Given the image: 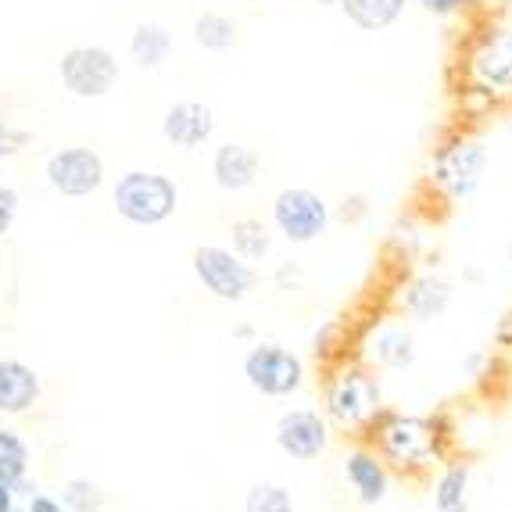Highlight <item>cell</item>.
<instances>
[{
  "label": "cell",
  "instance_id": "1",
  "mask_svg": "<svg viewBox=\"0 0 512 512\" xmlns=\"http://www.w3.org/2000/svg\"><path fill=\"white\" fill-rule=\"evenodd\" d=\"M366 441L387 462V470L405 480H430L437 466L452 459L448 423L441 416H423V412L384 409V416L373 423Z\"/></svg>",
  "mask_w": 512,
  "mask_h": 512
},
{
  "label": "cell",
  "instance_id": "2",
  "mask_svg": "<svg viewBox=\"0 0 512 512\" xmlns=\"http://www.w3.org/2000/svg\"><path fill=\"white\" fill-rule=\"evenodd\" d=\"M319 409L330 419L333 434H344L348 441H366L373 423L387 409L384 380L359 355H344V359L326 366Z\"/></svg>",
  "mask_w": 512,
  "mask_h": 512
},
{
  "label": "cell",
  "instance_id": "3",
  "mask_svg": "<svg viewBox=\"0 0 512 512\" xmlns=\"http://www.w3.org/2000/svg\"><path fill=\"white\" fill-rule=\"evenodd\" d=\"M491 165L484 140L470 133H452L448 140L434 147L427 165V187L444 205H462L480 190Z\"/></svg>",
  "mask_w": 512,
  "mask_h": 512
},
{
  "label": "cell",
  "instance_id": "4",
  "mask_svg": "<svg viewBox=\"0 0 512 512\" xmlns=\"http://www.w3.org/2000/svg\"><path fill=\"white\" fill-rule=\"evenodd\" d=\"M111 208L129 226L154 230V226H165L172 215L180 212V187L165 172L129 169L111 187Z\"/></svg>",
  "mask_w": 512,
  "mask_h": 512
},
{
  "label": "cell",
  "instance_id": "5",
  "mask_svg": "<svg viewBox=\"0 0 512 512\" xmlns=\"http://www.w3.org/2000/svg\"><path fill=\"white\" fill-rule=\"evenodd\" d=\"M240 373H244L251 391L262 394V398H273V402H287V398L305 391L308 384V362L280 341L248 344L244 359H240Z\"/></svg>",
  "mask_w": 512,
  "mask_h": 512
},
{
  "label": "cell",
  "instance_id": "6",
  "mask_svg": "<svg viewBox=\"0 0 512 512\" xmlns=\"http://www.w3.org/2000/svg\"><path fill=\"white\" fill-rule=\"evenodd\" d=\"M197 287L212 301L240 305L258 291V265L244 262L230 244H201L190 258Z\"/></svg>",
  "mask_w": 512,
  "mask_h": 512
},
{
  "label": "cell",
  "instance_id": "7",
  "mask_svg": "<svg viewBox=\"0 0 512 512\" xmlns=\"http://www.w3.org/2000/svg\"><path fill=\"white\" fill-rule=\"evenodd\" d=\"M333 222V208L319 190L312 187H287L273 197L269 208V226L273 233H280L287 244H316Z\"/></svg>",
  "mask_w": 512,
  "mask_h": 512
},
{
  "label": "cell",
  "instance_id": "8",
  "mask_svg": "<svg viewBox=\"0 0 512 512\" xmlns=\"http://www.w3.org/2000/svg\"><path fill=\"white\" fill-rule=\"evenodd\" d=\"M273 441L291 462H319L333 444V427L316 405H291L276 416Z\"/></svg>",
  "mask_w": 512,
  "mask_h": 512
},
{
  "label": "cell",
  "instance_id": "9",
  "mask_svg": "<svg viewBox=\"0 0 512 512\" xmlns=\"http://www.w3.org/2000/svg\"><path fill=\"white\" fill-rule=\"evenodd\" d=\"M355 355L376 373H405L419 359L416 333L398 316H384L362 330V337L355 341Z\"/></svg>",
  "mask_w": 512,
  "mask_h": 512
},
{
  "label": "cell",
  "instance_id": "10",
  "mask_svg": "<svg viewBox=\"0 0 512 512\" xmlns=\"http://www.w3.org/2000/svg\"><path fill=\"white\" fill-rule=\"evenodd\" d=\"M58 76L72 97L97 101V97H108L119 83V58L108 47H72L61 54Z\"/></svg>",
  "mask_w": 512,
  "mask_h": 512
},
{
  "label": "cell",
  "instance_id": "11",
  "mask_svg": "<svg viewBox=\"0 0 512 512\" xmlns=\"http://www.w3.org/2000/svg\"><path fill=\"white\" fill-rule=\"evenodd\" d=\"M47 183L61 197H90L104 187V158L86 144L61 147L47 158Z\"/></svg>",
  "mask_w": 512,
  "mask_h": 512
},
{
  "label": "cell",
  "instance_id": "12",
  "mask_svg": "<svg viewBox=\"0 0 512 512\" xmlns=\"http://www.w3.org/2000/svg\"><path fill=\"white\" fill-rule=\"evenodd\" d=\"M341 473H344V484L355 495V502L366 505V509H376V505H384L391 498L394 473L387 470V462L376 455V448L369 441H351L344 448Z\"/></svg>",
  "mask_w": 512,
  "mask_h": 512
},
{
  "label": "cell",
  "instance_id": "13",
  "mask_svg": "<svg viewBox=\"0 0 512 512\" xmlns=\"http://www.w3.org/2000/svg\"><path fill=\"white\" fill-rule=\"evenodd\" d=\"M452 283L437 273H412L402 280L398 294H394V305L405 319H416V323H434L441 319L448 308H452Z\"/></svg>",
  "mask_w": 512,
  "mask_h": 512
},
{
  "label": "cell",
  "instance_id": "14",
  "mask_svg": "<svg viewBox=\"0 0 512 512\" xmlns=\"http://www.w3.org/2000/svg\"><path fill=\"white\" fill-rule=\"evenodd\" d=\"M162 137L180 151H197L215 137V111L201 101L172 104L162 119Z\"/></svg>",
  "mask_w": 512,
  "mask_h": 512
},
{
  "label": "cell",
  "instance_id": "15",
  "mask_svg": "<svg viewBox=\"0 0 512 512\" xmlns=\"http://www.w3.org/2000/svg\"><path fill=\"white\" fill-rule=\"evenodd\" d=\"M258 172H262V158H258L255 147L237 144V140H226L212 151V180L222 194H244L258 183Z\"/></svg>",
  "mask_w": 512,
  "mask_h": 512
},
{
  "label": "cell",
  "instance_id": "16",
  "mask_svg": "<svg viewBox=\"0 0 512 512\" xmlns=\"http://www.w3.org/2000/svg\"><path fill=\"white\" fill-rule=\"evenodd\" d=\"M470 72L477 86L491 94H512V29L491 33L470 58Z\"/></svg>",
  "mask_w": 512,
  "mask_h": 512
},
{
  "label": "cell",
  "instance_id": "17",
  "mask_svg": "<svg viewBox=\"0 0 512 512\" xmlns=\"http://www.w3.org/2000/svg\"><path fill=\"white\" fill-rule=\"evenodd\" d=\"M40 402V376L22 359H0V412L26 416Z\"/></svg>",
  "mask_w": 512,
  "mask_h": 512
},
{
  "label": "cell",
  "instance_id": "18",
  "mask_svg": "<svg viewBox=\"0 0 512 512\" xmlns=\"http://www.w3.org/2000/svg\"><path fill=\"white\" fill-rule=\"evenodd\" d=\"M473 466L466 459H448L430 477V502L437 512H459L470 505Z\"/></svg>",
  "mask_w": 512,
  "mask_h": 512
},
{
  "label": "cell",
  "instance_id": "19",
  "mask_svg": "<svg viewBox=\"0 0 512 512\" xmlns=\"http://www.w3.org/2000/svg\"><path fill=\"white\" fill-rule=\"evenodd\" d=\"M273 237H276L273 226L255 219V215H244V219L230 222V248L251 265H258L262 258L273 255Z\"/></svg>",
  "mask_w": 512,
  "mask_h": 512
},
{
  "label": "cell",
  "instance_id": "20",
  "mask_svg": "<svg viewBox=\"0 0 512 512\" xmlns=\"http://www.w3.org/2000/svg\"><path fill=\"white\" fill-rule=\"evenodd\" d=\"M129 54L137 61L140 69H158L165 65L172 54V33L158 22H140L129 36Z\"/></svg>",
  "mask_w": 512,
  "mask_h": 512
},
{
  "label": "cell",
  "instance_id": "21",
  "mask_svg": "<svg viewBox=\"0 0 512 512\" xmlns=\"http://www.w3.org/2000/svg\"><path fill=\"white\" fill-rule=\"evenodd\" d=\"M26 473H29L26 437L11 427H0V484L15 487V491H29Z\"/></svg>",
  "mask_w": 512,
  "mask_h": 512
},
{
  "label": "cell",
  "instance_id": "22",
  "mask_svg": "<svg viewBox=\"0 0 512 512\" xmlns=\"http://www.w3.org/2000/svg\"><path fill=\"white\" fill-rule=\"evenodd\" d=\"M341 11L362 33H376V29H387L402 18L405 0H341Z\"/></svg>",
  "mask_w": 512,
  "mask_h": 512
},
{
  "label": "cell",
  "instance_id": "23",
  "mask_svg": "<svg viewBox=\"0 0 512 512\" xmlns=\"http://www.w3.org/2000/svg\"><path fill=\"white\" fill-rule=\"evenodd\" d=\"M240 512H298V505H294V495L287 484H280V480H262V484H251L248 491H244Z\"/></svg>",
  "mask_w": 512,
  "mask_h": 512
},
{
  "label": "cell",
  "instance_id": "24",
  "mask_svg": "<svg viewBox=\"0 0 512 512\" xmlns=\"http://www.w3.org/2000/svg\"><path fill=\"white\" fill-rule=\"evenodd\" d=\"M348 344H351V333H348V323H344V319H326V323L312 333V355H316L323 366L344 359V355H355Z\"/></svg>",
  "mask_w": 512,
  "mask_h": 512
},
{
  "label": "cell",
  "instance_id": "25",
  "mask_svg": "<svg viewBox=\"0 0 512 512\" xmlns=\"http://www.w3.org/2000/svg\"><path fill=\"white\" fill-rule=\"evenodd\" d=\"M194 40H197V47H205V51H212V54H222L237 43V26H233L226 15L205 11L201 18H194Z\"/></svg>",
  "mask_w": 512,
  "mask_h": 512
},
{
  "label": "cell",
  "instance_id": "26",
  "mask_svg": "<svg viewBox=\"0 0 512 512\" xmlns=\"http://www.w3.org/2000/svg\"><path fill=\"white\" fill-rule=\"evenodd\" d=\"M61 505H65V512H101L104 509V491L97 480L90 477H72L65 480V487H61Z\"/></svg>",
  "mask_w": 512,
  "mask_h": 512
},
{
  "label": "cell",
  "instance_id": "27",
  "mask_svg": "<svg viewBox=\"0 0 512 512\" xmlns=\"http://www.w3.org/2000/svg\"><path fill=\"white\" fill-rule=\"evenodd\" d=\"M273 283L276 291H301V283H305V269H301V262H280L273 273Z\"/></svg>",
  "mask_w": 512,
  "mask_h": 512
},
{
  "label": "cell",
  "instance_id": "28",
  "mask_svg": "<svg viewBox=\"0 0 512 512\" xmlns=\"http://www.w3.org/2000/svg\"><path fill=\"white\" fill-rule=\"evenodd\" d=\"M18 190L15 187H8V183H0V237L15 226V219H18Z\"/></svg>",
  "mask_w": 512,
  "mask_h": 512
},
{
  "label": "cell",
  "instance_id": "29",
  "mask_svg": "<svg viewBox=\"0 0 512 512\" xmlns=\"http://www.w3.org/2000/svg\"><path fill=\"white\" fill-rule=\"evenodd\" d=\"M491 366H495V348H477V351H470V355L462 359V369H466L473 380H484V376H491Z\"/></svg>",
  "mask_w": 512,
  "mask_h": 512
},
{
  "label": "cell",
  "instance_id": "30",
  "mask_svg": "<svg viewBox=\"0 0 512 512\" xmlns=\"http://www.w3.org/2000/svg\"><path fill=\"white\" fill-rule=\"evenodd\" d=\"M26 144H29L26 129H15V126H8V122H0V162L11 158L15 151H22Z\"/></svg>",
  "mask_w": 512,
  "mask_h": 512
},
{
  "label": "cell",
  "instance_id": "31",
  "mask_svg": "<svg viewBox=\"0 0 512 512\" xmlns=\"http://www.w3.org/2000/svg\"><path fill=\"white\" fill-rule=\"evenodd\" d=\"M419 4H423L430 15H455V11L466 8L470 0H419Z\"/></svg>",
  "mask_w": 512,
  "mask_h": 512
},
{
  "label": "cell",
  "instance_id": "32",
  "mask_svg": "<svg viewBox=\"0 0 512 512\" xmlns=\"http://www.w3.org/2000/svg\"><path fill=\"white\" fill-rule=\"evenodd\" d=\"M26 512H65V505L58 502V498L51 495H33L26 505Z\"/></svg>",
  "mask_w": 512,
  "mask_h": 512
},
{
  "label": "cell",
  "instance_id": "33",
  "mask_svg": "<svg viewBox=\"0 0 512 512\" xmlns=\"http://www.w3.org/2000/svg\"><path fill=\"white\" fill-rule=\"evenodd\" d=\"M495 351H512V312L498 323L495 330Z\"/></svg>",
  "mask_w": 512,
  "mask_h": 512
},
{
  "label": "cell",
  "instance_id": "34",
  "mask_svg": "<svg viewBox=\"0 0 512 512\" xmlns=\"http://www.w3.org/2000/svg\"><path fill=\"white\" fill-rule=\"evenodd\" d=\"M233 341H240V344H255V341H258L255 323H248V319H244V323L233 326Z\"/></svg>",
  "mask_w": 512,
  "mask_h": 512
},
{
  "label": "cell",
  "instance_id": "35",
  "mask_svg": "<svg viewBox=\"0 0 512 512\" xmlns=\"http://www.w3.org/2000/svg\"><path fill=\"white\" fill-rule=\"evenodd\" d=\"M15 487H8V484H0V512H18L15 509Z\"/></svg>",
  "mask_w": 512,
  "mask_h": 512
},
{
  "label": "cell",
  "instance_id": "36",
  "mask_svg": "<svg viewBox=\"0 0 512 512\" xmlns=\"http://www.w3.org/2000/svg\"><path fill=\"white\" fill-rule=\"evenodd\" d=\"M319 4H326V8H341V0H319Z\"/></svg>",
  "mask_w": 512,
  "mask_h": 512
},
{
  "label": "cell",
  "instance_id": "37",
  "mask_svg": "<svg viewBox=\"0 0 512 512\" xmlns=\"http://www.w3.org/2000/svg\"><path fill=\"white\" fill-rule=\"evenodd\" d=\"M505 255H509V265H512V237H509V248H505Z\"/></svg>",
  "mask_w": 512,
  "mask_h": 512
},
{
  "label": "cell",
  "instance_id": "38",
  "mask_svg": "<svg viewBox=\"0 0 512 512\" xmlns=\"http://www.w3.org/2000/svg\"><path fill=\"white\" fill-rule=\"evenodd\" d=\"M459 512H470V505H466V509H459Z\"/></svg>",
  "mask_w": 512,
  "mask_h": 512
}]
</instances>
